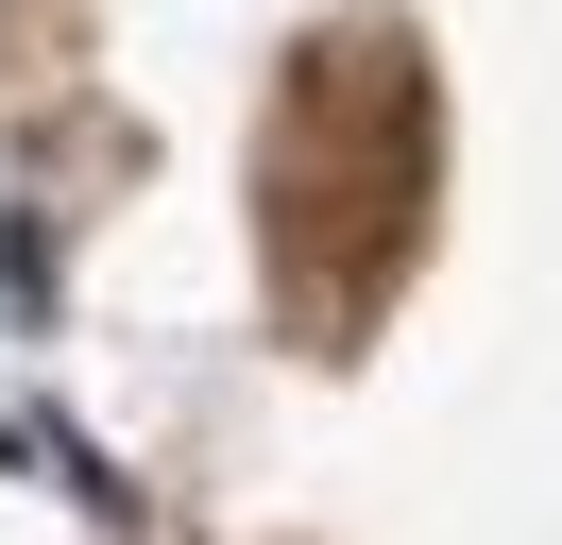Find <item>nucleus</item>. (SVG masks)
<instances>
[{
	"mask_svg": "<svg viewBox=\"0 0 562 545\" xmlns=\"http://www.w3.org/2000/svg\"><path fill=\"white\" fill-rule=\"evenodd\" d=\"M426 170H443V102L392 18H341L290 52L273 136H256V256H273L290 341H358L426 256Z\"/></svg>",
	"mask_w": 562,
	"mask_h": 545,
	"instance_id": "nucleus-1",
	"label": "nucleus"
}]
</instances>
